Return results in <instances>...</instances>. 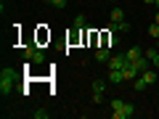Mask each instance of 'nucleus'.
Segmentation results:
<instances>
[{"label":"nucleus","instance_id":"obj_1","mask_svg":"<svg viewBox=\"0 0 159 119\" xmlns=\"http://www.w3.org/2000/svg\"><path fill=\"white\" fill-rule=\"evenodd\" d=\"M13 85H16V72L6 66L3 72H0V93H3V95H11Z\"/></svg>","mask_w":159,"mask_h":119},{"label":"nucleus","instance_id":"obj_2","mask_svg":"<svg viewBox=\"0 0 159 119\" xmlns=\"http://www.w3.org/2000/svg\"><path fill=\"white\" fill-rule=\"evenodd\" d=\"M21 56H24L27 64H43V61H45V51H43L40 45H24L21 48Z\"/></svg>","mask_w":159,"mask_h":119},{"label":"nucleus","instance_id":"obj_3","mask_svg":"<svg viewBox=\"0 0 159 119\" xmlns=\"http://www.w3.org/2000/svg\"><path fill=\"white\" fill-rule=\"evenodd\" d=\"M90 90H93V103H101L103 101V90H106V82H103V79H96L90 85Z\"/></svg>","mask_w":159,"mask_h":119},{"label":"nucleus","instance_id":"obj_4","mask_svg":"<svg viewBox=\"0 0 159 119\" xmlns=\"http://www.w3.org/2000/svg\"><path fill=\"white\" fill-rule=\"evenodd\" d=\"M133 114H135V106H133V103H125L122 108H117V111H111V117H114V119H130Z\"/></svg>","mask_w":159,"mask_h":119},{"label":"nucleus","instance_id":"obj_5","mask_svg":"<svg viewBox=\"0 0 159 119\" xmlns=\"http://www.w3.org/2000/svg\"><path fill=\"white\" fill-rule=\"evenodd\" d=\"M138 74H141V72H138V66H135L133 61H127V64H125V69H122V77H125V82H133Z\"/></svg>","mask_w":159,"mask_h":119},{"label":"nucleus","instance_id":"obj_6","mask_svg":"<svg viewBox=\"0 0 159 119\" xmlns=\"http://www.w3.org/2000/svg\"><path fill=\"white\" fill-rule=\"evenodd\" d=\"M125 64H127V56L122 53V56H111V58L106 61V66H109V69H125Z\"/></svg>","mask_w":159,"mask_h":119},{"label":"nucleus","instance_id":"obj_7","mask_svg":"<svg viewBox=\"0 0 159 119\" xmlns=\"http://www.w3.org/2000/svg\"><path fill=\"white\" fill-rule=\"evenodd\" d=\"M109 48H111V45H101V48H98V51H96V61L106 64L109 58H111V51H109Z\"/></svg>","mask_w":159,"mask_h":119},{"label":"nucleus","instance_id":"obj_8","mask_svg":"<svg viewBox=\"0 0 159 119\" xmlns=\"http://www.w3.org/2000/svg\"><path fill=\"white\" fill-rule=\"evenodd\" d=\"M109 82H111V85H117V82H125V77H122V69H109Z\"/></svg>","mask_w":159,"mask_h":119},{"label":"nucleus","instance_id":"obj_9","mask_svg":"<svg viewBox=\"0 0 159 119\" xmlns=\"http://www.w3.org/2000/svg\"><path fill=\"white\" fill-rule=\"evenodd\" d=\"M141 77H143V79H146V85H148V87H151V85H154V82H157V69H146V72H143V74H141Z\"/></svg>","mask_w":159,"mask_h":119},{"label":"nucleus","instance_id":"obj_10","mask_svg":"<svg viewBox=\"0 0 159 119\" xmlns=\"http://www.w3.org/2000/svg\"><path fill=\"white\" fill-rule=\"evenodd\" d=\"M125 56H127V61H135V58H141V56H143V51H141L138 45H133L130 51H125Z\"/></svg>","mask_w":159,"mask_h":119},{"label":"nucleus","instance_id":"obj_11","mask_svg":"<svg viewBox=\"0 0 159 119\" xmlns=\"http://www.w3.org/2000/svg\"><path fill=\"white\" fill-rule=\"evenodd\" d=\"M109 29H111V32H127V29H130V21H119V24H109Z\"/></svg>","mask_w":159,"mask_h":119},{"label":"nucleus","instance_id":"obj_12","mask_svg":"<svg viewBox=\"0 0 159 119\" xmlns=\"http://www.w3.org/2000/svg\"><path fill=\"white\" fill-rule=\"evenodd\" d=\"M111 21H114V24L125 21V11H122V8H111Z\"/></svg>","mask_w":159,"mask_h":119},{"label":"nucleus","instance_id":"obj_13","mask_svg":"<svg viewBox=\"0 0 159 119\" xmlns=\"http://www.w3.org/2000/svg\"><path fill=\"white\" fill-rule=\"evenodd\" d=\"M146 87H148V85H146V79H143L141 74H138V77L133 79V90H146Z\"/></svg>","mask_w":159,"mask_h":119},{"label":"nucleus","instance_id":"obj_14","mask_svg":"<svg viewBox=\"0 0 159 119\" xmlns=\"http://www.w3.org/2000/svg\"><path fill=\"white\" fill-rule=\"evenodd\" d=\"M146 32H148V37H154V40H159V24H157V21H154V24H151V27H148V29H146Z\"/></svg>","mask_w":159,"mask_h":119},{"label":"nucleus","instance_id":"obj_15","mask_svg":"<svg viewBox=\"0 0 159 119\" xmlns=\"http://www.w3.org/2000/svg\"><path fill=\"white\" fill-rule=\"evenodd\" d=\"M74 29H85V16H82V13L74 16Z\"/></svg>","mask_w":159,"mask_h":119},{"label":"nucleus","instance_id":"obj_16","mask_svg":"<svg viewBox=\"0 0 159 119\" xmlns=\"http://www.w3.org/2000/svg\"><path fill=\"white\" fill-rule=\"evenodd\" d=\"M32 117H34V119H48L51 114H48L45 108H34V111H32Z\"/></svg>","mask_w":159,"mask_h":119},{"label":"nucleus","instance_id":"obj_17","mask_svg":"<svg viewBox=\"0 0 159 119\" xmlns=\"http://www.w3.org/2000/svg\"><path fill=\"white\" fill-rule=\"evenodd\" d=\"M122 106H125V101H119V98L111 101V111H117V108H122Z\"/></svg>","mask_w":159,"mask_h":119},{"label":"nucleus","instance_id":"obj_18","mask_svg":"<svg viewBox=\"0 0 159 119\" xmlns=\"http://www.w3.org/2000/svg\"><path fill=\"white\" fill-rule=\"evenodd\" d=\"M51 6L53 8H64V6H66V0H51Z\"/></svg>","mask_w":159,"mask_h":119},{"label":"nucleus","instance_id":"obj_19","mask_svg":"<svg viewBox=\"0 0 159 119\" xmlns=\"http://www.w3.org/2000/svg\"><path fill=\"white\" fill-rule=\"evenodd\" d=\"M143 3H146V6H154V3H157V0H143Z\"/></svg>","mask_w":159,"mask_h":119},{"label":"nucleus","instance_id":"obj_20","mask_svg":"<svg viewBox=\"0 0 159 119\" xmlns=\"http://www.w3.org/2000/svg\"><path fill=\"white\" fill-rule=\"evenodd\" d=\"M154 21H157V24H159V11H157V13H154Z\"/></svg>","mask_w":159,"mask_h":119},{"label":"nucleus","instance_id":"obj_21","mask_svg":"<svg viewBox=\"0 0 159 119\" xmlns=\"http://www.w3.org/2000/svg\"><path fill=\"white\" fill-rule=\"evenodd\" d=\"M157 51H159V40H157Z\"/></svg>","mask_w":159,"mask_h":119},{"label":"nucleus","instance_id":"obj_22","mask_svg":"<svg viewBox=\"0 0 159 119\" xmlns=\"http://www.w3.org/2000/svg\"><path fill=\"white\" fill-rule=\"evenodd\" d=\"M109 3H117V0H109Z\"/></svg>","mask_w":159,"mask_h":119}]
</instances>
